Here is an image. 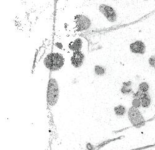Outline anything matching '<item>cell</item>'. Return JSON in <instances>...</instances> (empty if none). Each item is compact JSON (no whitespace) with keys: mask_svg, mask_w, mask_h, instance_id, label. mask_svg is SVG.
I'll return each instance as SVG.
<instances>
[{"mask_svg":"<svg viewBox=\"0 0 155 150\" xmlns=\"http://www.w3.org/2000/svg\"><path fill=\"white\" fill-rule=\"evenodd\" d=\"M74 24L77 31H84L91 26V21L84 15H77L74 19Z\"/></svg>","mask_w":155,"mask_h":150,"instance_id":"4","label":"cell"},{"mask_svg":"<svg viewBox=\"0 0 155 150\" xmlns=\"http://www.w3.org/2000/svg\"><path fill=\"white\" fill-rule=\"evenodd\" d=\"M128 117L132 125L136 128H140L145 125V120L141 114L139 110L134 107L129 109L128 111Z\"/></svg>","mask_w":155,"mask_h":150,"instance_id":"3","label":"cell"},{"mask_svg":"<svg viewBox=\"0 0 155 150\" xmlns=\"http://www.w3.org/2000/svg\"><path fill=\"white\" fill-rule=\"evenodd\" d=\"M150 64L151 65V66L155 68V57L150 59Z\"/></svg>","mask_w":155,"mask_h":150,"instance_id":"15","label":"cell"},{"mask_svg":"<svg viewBox=\"0 0 155 150\" xmlns=\"http://www.w3.org/2000/svg\"><path fill=\"white\" fill-rule=\"evenodd\" d=\"M132 106H133V107H136V108H138L140 106H141V103H140V99H137V98H134L133 103H132Z\"/></svg>","mask_w":155,"mask_h":150,"instance_id":"14","label":"cell"},{"mask_svg":"<svg viewBox=\"0 0 155 150\" xmlns=\"http://www.w3.org/2000/svg\"><path fill=\"white\" fill-rule=\"evenodd\" d=\"M59 90L57 81L54 78H50L47 88V100L48 104L50 106H54L58 99Z\"/></svg>","mask_w":155,"mask_h":150,"instance_id":"2","label":"cell"},{"mask_svg":"<svg viewBox=\"0 0 155 150\" xmlns=\"http://www.w3.org/2000/svg\"><path fill=\"white\" fill-rule=\"evenodd\" d=\"M83 46V41L80 38H77L71 41L68 45L69 48L73 52L80 51Z\"/></svg>","mask_w":155,"mask_h":150,"instance_id":"9","label":"cell"},{"mask_svg":"<svg viewBox=\"0 0 155 150\" xmlns=\"http://www.w3.org/2000/svg\"><path fill=\"white\" fill-rule=\"evenodd\" d=\"M114 112L117 116L122 117L126 113V108L122 105L117 106L114 108Z\"/></svg>","mask_w":155,"mask_h":150,"instance_id":"10","label":"cell"},{"mask_svg":"<svg viewBox=\"0 0 155 150\" xmlns=\"http://www.w3.org/2000/svg\"><path fill=\"white\" fill-rule=\"evenodd\" d=\"M134 98L140 99L141 106L143 107H148L151 104V98L148 93H142L138 91V92L134 95Z\"/></svg>","mask_w":155,"mask_h":150,"instance_id":"7","label":"cell"},{"mask_svg":"<svg viewBox=\"0 0 155 150\" xmlns=\"http://www.w3.org/2000/svg\"><path fill=\"white\" fill-rule=\"evenodd\" d=\"M99 10L102 15L110 22H113L116 21L117 15H116V12L114 9H113L112 7L106 5H101L99 6Z\"/></svg>","mask_w":155,"mask_h":150,"instance_id":"5","label":"cell"},{"mask_svg":"<svg viewBox=\"0 0 155 150\" xmlns=\"http://www.w3.org/2000/svg\"><path fill=\"white\" fill-rule=\"evenodd\" d=\"M121 92L124 94H129L132 92V87H131V83L128 82L124 84V86H122L121 89Z\"/></svg>","mask_w":155,"mask_h":150,"instance_id":"11","label":"cell"},{"mask_svg":"<svg viewBox=\"0 0 155 150\" xmlns=\"http://www.w3.org/2000/svg\"><path fill=\"white\" fill-rule=\"evenodd\" d=\"M84 60V55L81 51L74 52L71 57V63L74 68H80L82 66Z\"/></svg>","mask_w":155,"mask_h":150,"instance_id":"6","label":"cell"},{"mask_svg":"<svg viewBox=\"0 0 155 150\" xmlns=\"http://www.w3.org/2000/svg\"><path fill=\"white\" fill-rule=\"evenodd\" d=\"M149 86L147 83H142L139 86L138 91L142 93H148Z\"/></svg>","mask_w":155,"mask_h":150,"instance_id":"12","label":"cell"},{"mask_svg":"<svg viewBox=\"0 0 155 150\" xmlns=\"http://www.w3.org/2000/svg\"><path fill=\"white\" fill-rule=\"evenodd\" d=\"M45 67L50 71H58L64 64L63 56L58 52H51L48 54L44 61Z\"/></svg>","mask_w":155,"mask_h":150,"instance_id":"1","label":"cell"},{"mask_svg":"<svg viewBox=\"0 0 155 150\" xmlns=\"http://www.w3.org/2000/svg\"><path fill=\"white\" fill-rule=\"evenodd\" d=\"M95 73L97 75L99 76H102V75L106 73V69L101 66H96L95 67Z\"/></svg>","mask_w":155,"mask_h":150,"instance_id":"13","label":"cell"},{"mask_svg":"<svg viewBox=\"0 0 155 150\" xmlns=\"http://www.w3.org/2000/svg\"><path fill=\"white\" fill-rule=\"evenodd\" d=\"M130 51L134 54H143L145 52V44L140 41H136L132 43L130 46Z\"/></svg>","mask_w":155,"mask_h":150,"instance_id":"8","label":"cell"}]
</instances>
